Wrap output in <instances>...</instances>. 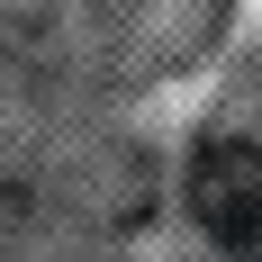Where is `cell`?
<instances>
[{
  "instance_id": "cell-1",
  "label": "cell",
  "mask_w": 262,
  "mask_h": 262,
  "mask_svg": "<svg viewBox=\"0 0 262 262\" xmlns=\"http://www.w3.org/2000/svg\"><path fill=\"white\" fill-rule=\"evenodd\" d=\"M190 208L226 244L262 235V145L253 136H208L199 145V163H190Z\"/></svg>"
}]
</instances>
